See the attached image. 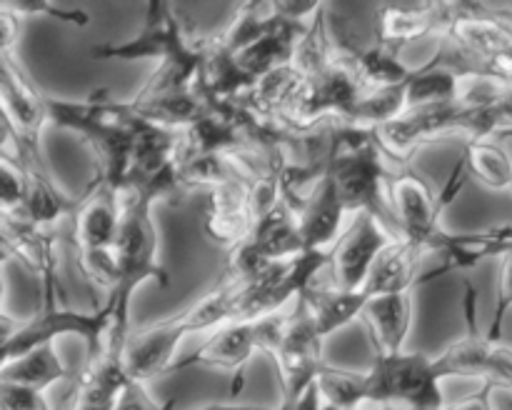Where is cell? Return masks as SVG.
I'll list each match as a JSON object with an SVG mask.
<instances>
[{
	"instance_id": "6da1fadb",
	"label": "cell",
	"mask_w": 512,
	"mask_h": 410,
	"mask_svg": "<svg viewBox=\"0 0 512 410\" xmlns=\"http://www.w3.org/2000/svg\"><path fill=\"white\" fill-rule=\"evenodd\" d=\"M95 60H158V68L148 78L145 88L133 100L160 98L168 93L198 88L200 70L205 60V43H190L173 5L165 0H150L148 15L135 38L115 45H95Z\"/></svg>"
},
{
	"instance_id": "7a4b0ae2",
	"label": "cell",
	"mask_w": 512,
	"mask_h": 410,
	"mask_svg": "<svg viewBox=\"0 0 512 410\" xmlns=\"http://www.w3.org/2000/svg\"><path fill=\"white\" fill-rule=\"evenodd\" d=\"M48 113L50 123L83 135L85 143L93 148L98 160L95 178L125 193L135 143L150 125L140 118L133 103H115L105 90H100L85 103L48 98Z\"/></svg>"
},
{
	"instance_id": "3957f363",
	"label": "cell",
	"mask_w": 512,
	"mask_h": 410,
	"mask_svg": "<svg viewBox=\"0 0 512 410\" xmlns=\"http://www.w3.org/2000/svg\"><path fill=\"white\" fill-rule=\"evenodd\" d=\"M158 198L143 190H128L125 193L123 220H120L118 238H115L113 255L118 283L108 295L115 303V323L110 330L105 353L115 358H125L130 338V303L133 293L145 280H155L160 288H168L170 275L158 260V230L153 225V205Z\"/></svg>"
},
{
	"instance_id": "277c9868",
	"label": "cell",
	"mask_w": 512,
	"mask_h": 410,
	"mask_svg": "<svg viewBox=\"0 0 512 410\" xmlns=\"http://www.w3.org/2000/svg\"><path fill=\"white\" fill-rule=\"evenodd\" d=\"M113 323V298L95 310H75L60 303L58 298H43L40 308L30 318H18L15 323H10L8 315L3 318V363L20 358L40 345L55 343L65 335L83 340L88 348V363H93L103 358Z\"/></svg>"
},
{
	"instance_id": "5b68a950",
	"label": "cell",
	"mask_w": 512,
	"mask_h": 410,
	"mask_svg": "<svg viewBox=\"0 0 512 410\" xmlns=\"http://www.w3.org/2000/svg\"><path fill=\"white\" fill-rule=\"evenodd\" d=\"M465 333L433 358L435 373L445 378H478L493 388L512 390V348L493 343L478 325V290L465 280Z\"/></svg>"
},
{
	"instance_id": "8992f818",
	"label": "cell",
	"mask_w": 512,
	"mask_h": 410,
	"mask_svg": "<svg viewBox=\"0 0 512 410\" xmlns=\"http://www.w3.org/2000/svg\"><path fill=\"white\" fill-rule=\"evenodd\" d=\"M370 403L398 410H443L440 375L433 358L423 353H400L375 358L368 368Z\"/></svg>"
},
{
	"instance_id": "52a82bcc",
	"label": "cell",
	"mask_w": 512,
	"mask_h": 410,
	"mask_svg": "<svg viewBox=\"0 0 512 410\" xmlns=\"http://www.w3.org/2000/svg\"><path fill=\"white\" fill-rule=\"evenodd\" d=\"M0 95L5 113V153H43L40 133L50 123L48 95L30 80L15 55L0 53Z\"/></svg>"
},
{
	"instance_id": "ba28073f",
	"label": "cell",
	"mask_w": 512,
	"mask_h": 410,
	"mask_svg": "<svg viewBox=\"0 0 512 410\" xmlns=\"http://www.w3.org/2000/svg\"><path fill=\"white\" fill-rule=\"evenodd\" d=\"M268 355L278 365L283 403H295L318 380L323 368V338L305 298L295 300V308L285 313L283 333Z\"/></svg>"
},
{
	"instance_id": "9c48e42d",
	"label": "cell",
	"mask_w": 512,
	"mask_h": 410,
	"mask_svg": "<svg viewBox=\"0 0 512 410\" xmlns=\"http://www.w3.org/2000/svg\"><path fill=\"white\" fill-rule=\"evenodd\" d=\"M395 240V235L375 215L358 213L353 225L343 230L338 243L330 248L333 285L343 290H365L380 253Z\"/></svg>"
},
{
	"instance_id": "30bf717a",
	"label": "cell",
	"mask_w": 512,
	"mask_h": 410,
	"mask_svg": "<svg viewBox=\"0 0 512 410\" xmlns=\"http://www.w3.org/2000/svg\"><path fill=\"white\" fill-rule=\"evenodd\" d=\"M258 350H263L258 318L230 320V323L213 330L200 348H195L193 353H188L185 358L175 360L170 373H180V370L185 368L230 370V373H233V390H230V395L235 398V395L240 393V385H243L245 365L250 363V358H253Z\"/></svg>"
},
{
	"instance_id": "8fae6325",
	"label": "cell",
	"mask_w": 512,
	"mask_h": 410,
	"mask_svg": "<svg viewBox=\"0 0 512 410\" xmlns=\"http://www.w3.org/2000/svg\"><path fill=\"white\" fill-rule=\"evenodd\" d=\"M388 203L403 238L430 250L443 218L440 193H435V185L420 170L405 168L388 180Z\"/></svg>"
},
{
	"instance_id": "7c38bea8",
	"label": "cell",
	"mask_w": 512,
	"mask_h": 410,
	"mask_svg": "<svg viewBox=\"0 0 512 410\" xmlns=\"http://www.w3.org/2000/svg\"><path fill=\"white\" fill-rule=\"evenodd\" d=\"M125 193L95 178L83 198H78L70 218V243L78 255L110 250L123 220Z\"/></svg>"
},
{
	"instance_id": "4fadbf2b",
	"label": "cell",
	"mask_w": 512,
	"mask_h": 410,
	"mask_svg": "<svg viewBox=\"0 0 512 410\" xmlns=\"http://www.w3.org/2000/svg\"><path fill=\"white\" fill-rule=\"evenodd\" d=\"M63 233L30 223L25 215H3V248L8 258L23 263L40 285V298L60 293L58 240Z\"/></svg>"
},
{
	"instance_id": "5bb4252c",
	"label": "cell",
	"mask_w": 512,
	"mask_h": 410,
	"mask_svg": "<svg viewBox=\"0 0 512 410\" xmlns=\"http://www.w3.org/2000/svg\"><path fill=\"white\" fill-rule=\"evenodd\" d=\"M183 338H188V330L180 323L178 313L155 320V323L140 328L138 333H130L123 358L128 378L148 383L160 375H170Z\"/></svg>"
},
{
	"instance_id": "9a60e30c",
	"label": "cell",
	"mask_w": 512,
	"mask_h": 410,
	"mask_svg": "<svg viewBox=\"0 0 512 410\" xmlns=\"http://www.w3.org/2000/svg\"><path fill=\"white\" fill-rule=\"evenodd\" d=\"M290 205H293L295 218H298L300 238H303L305 250H323V253H328L338 243L340 235H343L340 225H343L345 213H348L328 170L318 175V180H315V185L305 198L293 200Z\"/></svg>"
},
{
	"instance_id": "2e32d148",
	"label": "cell",
	"mask_w": 512,
	"mask_h": 410,
	"mask_svg": "<svg viewBox=\"0 0 512 410\" xmlns=\"http://www.w3.org/2000/svg\"><path fill=\"white\" fill-rule=\"evenodd\" d=\"M255 228L253 210H250V183L248 180H230L205 193L203 230L220 248L233 250L235 245L250 238Z\"/></svg>"
},
{
	"instance_id": "e0dca14e",
	"label": "cell",
	"mask_w": 512,
	"mask_h": 410,
	"mask_svg": "<svg viewBox=\"0 0 512 410\" xmlns=\"http://www.w3.org/2000/svg\"><path fill=\"white\" fill-rule=\"evenodd\" d=\"M430 250L443 255V268L420 278V283L440 278L450 270H470L488 258H505L512 253V225H490L468 233H448L440 228L430 243Z\"/></svg>"
},
{
	"instance_id": "ac0fdd59",
	"label": "cell",
	"mask_w": 512,
	"mask_h": 410,
	"mask_svg": "<svg viewBox=\"0 0 512 410\" xmlns=\"http://www.w3.org/2000/svg\"><path fill=\"white\" fill-rule=\"evenodd\" d=\"M363 320L373 340L375 358L405 353V340L413 325V290L388 295H368Z\"/></svg>"
},
{
	"instance_id": "d6986e66",
	"label": "cell",
	"mask_w": 512,
	"mask_h": 410,
	"mask_svg": "<svg viewBox=\"0 0 512 410\" xmlns=\"http://www.w3.org/2000/svg\"><path fill=\"white\" fill-rule=\"evenodd\" d=\"M448 18V3L383 5L375 23V43L398 53L403 45L425 38L440 25L448 28Z\"/></svg>"
},
{
	"instance_id": "ffe728a7",
	"label": "cell",
	"mask_w": 512,
	"mask_h": 410,
	"mask_svg": "<svg viewBox=\"0 0 512 410\" xmlns=\"http://www.w3.org/2000/svg\"><path fill=\"white\" fill-rule=\"evenodd\" d=\"M425 253L428 250L423 245L413 243L408 238H395L380 253L378 263H375L373 273H370L368 283H365V293L388 295L413 290L415 285H420V278H423L418 273V265L425 258Z\"/></svg>"
},
{
	"instance_id": "44dd1931",
	"label": "cell",
	"mask_w": 512,
	"mask_h": 410,
	"mask_svg": "<svg viewBox=\"0 0 512 410\" xmlns=\"http://www.w3.org/2000/svg\"><path fill=\"white\" fill-rule=\"evenodd\" d=\"M460 80H463V73L450 63L445 50H438L423 68L415 70L413 80L408 83L405 113L408 110L455 103L460 93Z\"/></svg>"
},
{
	"instance_id": "7402d4cb",
	"label": "cell",
	"mask_w": 512,
	"mask_h": 410,
	"mask_svg": "<svg viewBox=\"0 0 512 410\" xmlns=\"http://www.w3.org/2000/svg\"><path fill=\"white\" fill-rule=\"evenodd\" d=\"M318 325L320 338H330L335 330L345 328L353 320L363 318L368 293L365 290H343L338 285H310L303 295Z\"/></svg>"
},
{
	"instance_id": "603a6c76",
	"label": "cell",
	"mask_w": 512,
	"mask_h": 410,
	"mask_svg": "<svg viewBox=\"0 0 512 410\" xmlns=\"http://www.w3.org/2000/svg\"><path fill=\"white\" fill-rule=\"evenodd\" d=\"M248 240L265 260H270V263L295 258V255L303 253L305 245L303 238H300L298 218H295V210L293 205H290V200L280 203L273 213H268L263 220H258Z\"/></svg>"
},
{
	"instance_id": "cb8c5ba5",
	"label": "cell",
	"mask_w": 512,
	"mask_h": 410,
	"mask_svg": "<svg viewBox=\"0 0 512 410\" xmlns=\"http://www.w3.org/2000/svg\"><path fill=\"white\" fill-rule=\"evenodd\" d=\"M65 378H68V370L60 363L53 343L40 345V348L20 355V358L8 360V363H3V368H0V380H3V383L25 385V388L40 390V393H45L50 385L60 383V380Z\"/></svg>"
},
{
	"instance_id": "d4e9b609",
	"label": "cell",
	"mask_w": 512,
	"mask_h": 410,
	"mask_svg": "<svg viewBox=\"0 0 512 410\" xmlns=\"http://www.w3.org/2000/svg\"><path fill=\"white\" fill-rule=\"evenodd\" d=\"M318 390L323 395V403L330 408L340 410H363L365 403H370V378L368 370H345L325 365L318 373Z\"/></svg>"
},
{
	"instance_id": "484cf974",
	"label": "cell",
	"mask_w": 512,
	"mask_h": 410,
	"mask_svg": "<svg viewBox=\"0 0 512 410\" xmlns=\"http://www.w3.org/2000/svg\"><path fill=\"white\" fill-rule=\"evenodd\" d=\"M468 173L488 188H510L512 185V158L503 145L493 140H468L463 150Z\"/></svg>"
},
{
	"instance_id": "4316f807",
	"label": "cell",
	"mask_w": 512,
	"mask_h": 410,
	"mask_svg": "<svg viewBox=\"0 0 512 410\" xmlns=\"http://www.w3.org/2000/svg\"><path fill=\"white\" fill-rule=\"evenodd\" d=\"M28 190L30 183L25 165L3 153V158H0V205H3V215H23L25 203H28Z\"/></svg>"
},
{
	"instance_id": "83f0119b",
	"label": "cell",
	"mask_w": 512,
	"mask_h": 410,
	"mask_svg": "<svg viewBox=\"0 0 512 410\" xmlns=\"http://www.w3.org/2000/svg\"><path fill=\"white\" fill-rule=\"evenodd\" d=\"M5 8L18 13L20 18H30V15H50V18L60 20V23L70 25V28H85L90 23V15L78 8H58L48 0H5Z\"/></svg>"
},
{
	"instance_id": "f1b7e54d",
	"label": "cell",
	"mask_w": 512,
	"mask_h": 410,
	"mask_svg": "<svg viewBox=\"0 0 512 410\" xmlns=\"http://www.w3.org/2000/svg\"><path fill=\"white\" fill-rule=\"evenodd\" d=\"M510 308H512V253H508L503 258V268H500V280H498V298H495L493 318H490L488 330H485L493 343H500L505 315H508Z\"/></svg>"
},
{
	"instance_id": "f546056e",
	"label": "cell",
	"mask_w": 512,
	"mask_h": 410,
	"mask_svg": "<svg viewBox=\"0 0 512 410\" xmlns=\"http://www.w3.org/2000/svg\"><path fill=\"white\" fill-rule=\"evenodd\" d=\"M0 410H53L40 390L0 380Z\"/></svg>"
},
{
	"instance_id": "4dcf8cb0",
	"label": "cell",
	"mask_w": 512,
	"mask_h": 410,
	"mask_svg": "<svg viewBox=\"0 0 512 410\" xmlns=\"http://www.w3.org/2000/svg\"><path fill=\"white\" fill-rule=\"evenodd\" d=\"M175 398H170L168 403H155L153 395L148 393L145 383L140 380L128 378L125 380L123 390L118 395V403H115V410H173Z\"/></svg>"
},
{
	"instance_id": "1f68e13d",
	"label": "cell",
	"mask_w": 512,
	"mask_h": 410,
	"mask_svg": "<svg viewBox=\"0 0 512 410\" xmlns=\"http://www.w3.org/2000/svg\"><path fill=\"white\" fill-rule=\"evenodd\" d=\"M20 25H23V18L0 5V45H3L0 53L15 55V45L20 43Z\"/></svg>"
},
{
	"instance_id": "d6a6232c",
	"label": "cell",
	"mask_w": 512,
	"mask_h": 410,
	"mask_svg": "<svg viewBox=\"0 0 512 410\" xmlns=\"http://www.w3.org/2000/svg\"><path fill=\"white\" fill-rule=\"evenodd\" d=\"M493 393H495L493 385H483V390H478V393L468 395L465 400H458V403L448 405V408L443 410H495Z\"/></svg>"
},
{
	"instance_id": "836d02e7",
	"label": "cell",
	"mask_w": 512,
	"mask_h": 410,
	"mask_svg": "<svg viewBox=\"0 0 512 410\" xmlns=\"http://www.w3.org/2000/svg\"><path fill=\"white\" fill-rule=\"evenodd\" d=\"M290 410H323L325 403H323V395H320L318 390V383L310 385L308 390H305L303 395H300L295 403H288Z\"/></svg>"
},
{
	"instance_id": "e575fe53",
	"label": "cell",
	"mask_w": 512,
	"mask_h": 410,
	"mask_svg": "<svg viewBox=\"0 0 512 410\" xmlns=\"http://www.w3.org/2000/svg\"><path fill=\"white\" fill-rule=\"evenodd\" d=\"M195 410H268V408H258V405H233V403H208L200 405Z\"/></svg>"
},
{
	"instance_id": "d590c367",
	"label": "cell",
	"mask_w": 512,
	"mask_h": 410,
	"mask_svg": "<svg viewBox=\"0 0 512 410\" xmlns=\"http://www.w3.org/2000/svg\"><path fill=\"white\" fill-rule=\"evenodd\" d=\"M500 138H512V133H505V135H500Z\"/></svg>"
},
{
	"instance_id": "8d00e7d4",
	"label": "cell",
	"mask_w": 512,
	"mask_h": 410,
	"mask_svg": "<svg viewBox=\"0 0 512 410\" xmlns=\"http://www.w3.org/2000/svg\"><path fill=\"white\" fill-rule=\"evenodd\" d=\"M323 410H340V408H330V405H325V408Z\"/></svg>"
},
{
	"instance_id": "74e56055",
	"label": "cell",
	"mask_w": 512,
	"mask_h": 410,
	"mask_svg": "<svg viewBox=\"0 0 512 410\" xmlns=\"http://www.w3.org/2000/svg\"><path fill=\"white\" fill-rule=\"evenodd\" d=\"M510 190H512V185H510Z\"/></svg>"
}]
</instances>
